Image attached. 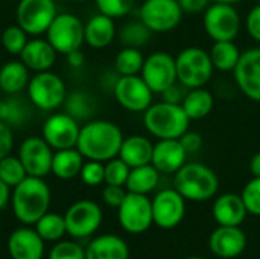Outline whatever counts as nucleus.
I'll list each match as a JSON object with an SVG mask.
<instances>
[{"label": "nucleus", "mask_w": 260, "mask_h": 259, "mask_svg": "<svg viewBox=\"0 0 260 259\" xmlns=\"http://www.w3.org/2000/svg\"><path fill=\"white\" fill-rule=\"evenodd\" d=\"M123 137L122 130L111 121H88L81 127L76 148L84 159L105 163L119 156Z\"/></svg>", "instance_id": "f257e3e1"}, {"label": "nucleus", "mask_w": 260, "mask_h": 259, "mask_svg": "<svg viewBox=\"0 0 260 259\" xmlns=\"http://www.w3.org/2000/svg\"><path fill=\"white\" fill-rule=\"evenodd\" d=\"M50 188L40 177L27 176L12 188L11 206L15 218L24 226H34L50 208Z\"/></svg>", "instance_id": "f03ea898"}, {"label": "nucleus", "mask_w": 260, "mask_h": 259, "mask_svg": "<svg viewBox=\"0 0 260 259\" xmlns=\"http://www.w3.org/2000/svg\"><path fill=\"white\" fill-rule=\"evenodd\" d=\"M190 122L192 121L180 104H171L166 101L152 102L143 111V125L157 140L180 139L190 128Z\"/></svg>", "instance_id": "7ed1b4c3"}, {"label": "nucleus", "mask_w": 260, "mask_h": 259, "mask_svg": "<svg viewBox=\"0 0 260 259\" xmlns=\"http://www.w3.org/2000/svg\"><path fill=\"white\" fill-rule=\"evenodd\" d=\"M174 176V188L187 202H207L218 194L219 179L204 163L186 162Z\"/></svg>", "instance_id": "20e7f679"}, {"label": "nucleus", "mask_w": 260, "mask_h": 259, "mask_svg": "<svg viewBox=\"0 0 260 259\" xmlns=\"http://www.w3.org/2000/svg\"><path fill=\"white\" fill-rule=\"evenodd\" d=\"M175 66L177 79L187 90L206 87L215 72L209 50L198 46H189L180 50L175 56Z\"/></svg>", "instance_id": "39448f33"}, {"label": "nucleus", "mask_w": 260, "mask_h": 259, "mask_svg": "<svg viewBox=\"0 0 260 259\" xmlns=\"http://www.w3.org/2000/svg\"><path fill=\"white\" fill-rule=\"evenodd\" d=\"M203 26L213 41H235L242 27V18L235 5L212 2L203 12Z\"/></svg>", "instance_id": "423d86ee"}, {"label": "nucleus", "mask_w": 260, "mask_h": 259, "mask_svg": "<svg viewBox=\"0 0 260 259\" xmlns=\"http://www.w3.org/2000/svg\"><path fill=\"white\" fill-rule=\"evenodd\" d=\"M27 99L43 111H53L64 104L67 96L66 82L56 73L46 70L37 72L26 87Z\"/></svg>", "instance_id": "0eeeda50"}, {"label": "nucleus", "mask_w": 260, "mask_h": 259, "mask_svg": "<svg viewBox=\"0 0 260 259\" xmlns=\"http://www.w3.org/2000/svg\"><path fill=\"white\" fill-rule=\"evenodd\" d=\"M183 15L178 0H143L139 8V18L152 34H166L177 29Z\"/></svg>", "instance_id": "6e6552de"}, {"label": "nucleus", "mask_w": 260, "mask_h": 259, "mask_svg": "<svg viewBox=\"0 0 260 259\" xmlns=\"http://www.w3.org/2000/svg\"><path fill=\"white\" fill-rule=\"evenodd\" d=\"M46 35H47V41L53 46V49L62 55L81 49V46L85 43L84 23L81 21L79 17L70 12L56 14Z\"/></svg>", "instance_id": "1a4fd4ad"}, {"label": "nucleus", "mask_w": 260, "mask_h": 259, "mask_svg": "<svg viewBox=\"0 0 260 259\" xmlns=\"http://www.w3.org/2000/svg\"><path fill=\"white\" fill-rule=\"evenodd\" d=\"M56 14L53 0H20L15 9V20L27 35L38 37L47 32Z\"/></svg>", "instance_id": "9d476101"}, {"label": "nucleus", "mask_w": 260, "mask_h": 259, "mask_svg": "<svg viewBox=\"0 0 260 259\" xmlns=\"http://www.w3.org/2000/svg\"><path fill=\"white\" fill-rule=\"evenodd\" d=\"M117 218L120 227L133 235L146 232L152 224V205L148 195L128 192L122 205L117 208Z\"/></svg>", "instance_id": "9b49d317"}, {"label": "nucleus", "mask_w": 260, "mask_h": 259, "mask_svg": "<svg viewBox=\"0 0 260 259\" xmlns=\"http://www.w3.org/2000/svg\"><path fill=\"white\" fill-rule=\"evenodd\" d=\"M104 214L93 200H78L64 214L66 231L72 238H88L101 227Z\"/></svg>", "instance_id": "f8f14e48"}, {"label": "nucleus", "mask_w": 260, "mask_h": 259, "mask_svg": "<svg viewBox=\"0 0 260 259\" xmlns=\"http://www.w3.org/2000/svg\"><path fill=\"white\" fill-rule=\"evenodd\" d=\"M140 76L154 92V95H161L168 87L178 82L175 58L163 50L152 52L145 58Z\"/></svg>", "instance_id": "ddd939ff"}, {"label": "nucleus", "mask_w": 260, "mask_h": 259, "mask_svg": "<svg viewBox=\"0 0 260 259\" xmlns=\"http://www.w3.org/2000/svg\"><path fill=\"white\" fill-rule=\"evenodd\" d=\"M113 95L120 107L133 113H143L154 102V92L140 75L119 76Z\"/></svg>", "instance_id": "4468645a"}, {"label": "nucleus", "mask_w": 260, "mask_h": 259, "mask_svg": "<svg viewBox=\"0 0 260 259\" xmlns=\"http://www.w3.org/2000/svg\"><path fill=\"white\" fill-rule=\"evenodd\" d=\"M186 202L175 188L157 192L151 200L154 224L165 231L175 229L186 215Z\"/></svg>", "instance_id": "2eb2a0df"}, {"label": "nucleus", "mask_w": 260, "mask_h": 259, "mask_svg": "<svg viewBox=\"0 0 260 259\" xmlns=\"http://www.w3.org/2000/svg\"><path fill=\"white\" fill-rule=\"evenodd\" d=\"M18 159L21 160L27 176L44 179L52 172L53 148L41 136H30L20 143Z\"/></svg>", "instance_id": "dca6fc26"}, {"label": "nucleus", "mask_w": 260, "mask_h": 259, "mask_svg": "<svg viewBox=\"0 0 260 259\" xmlns=\"http://www.w3.org/2000/svg\"><path fill=\"white\" fill-rule=\"evenodd\" d=\"M81 127L76 119L70 114L64 113H53L50 114L41 128V137L53 148V150H66L75 148L78 143Z\"/></svg>", "instance_id": "f3484780"}, {"label": "nucleus", "mask_w": 260, "mask_h": 259, "mask_svg": "<svg viewBox=\"0 0 260 259\" xmlns=\"http://www.w3.org/2000/svg\"><path fill=\"white\" fill-rule=\"evenodd\" d=\"M232 73L238 89L248 99L260 102V46L244 50Z\"/></svg>", "instance_id": "a211bd4d"}, {"label": "nucleus", "mask_w": 260, "mask_h": 259, "mask_svg": "<svg viewBox=\"0 0 260 259\" xmlns=\"http://www.w3.org/2000/svg\"><path fill=\"white\" fill-rule=\"evenodd\" d=\"M209 249L218 258H238L247 249V235L239 226H219L209 238Z\"/></svg>", "instance_id": "6ab92c4d"}, {"label": "nucleus", "mask_w": 260, "mask_h": 259, "mask_svg": "<svg viewBox=\"0 0 260 259\" xmlns=\"http://www.w3.org/2000/svg\"><path fill=\"white\" fill-rule=\"evenodd\" d=\"M187 156L180 139H161L154 143L151 163L160 174H175L187 162Z\"/></svg>", "instance_id": "aec40b11"}, {"label": "nucleus", "mask_w": 260, "mask_h": 259, "mask_svg": "<svg viewBox=\"0 0 260 259\" xmlns=\"http://www.w3.org/2000/svg\"><path fill=\"white\" fill-rule=\"evenodd\" d=\"M44 240L35 229H15L8 238V253L11 259H43Z\"/></svg>", "instance_id": "412c9836"}, {"label": "nucleus", "mask_w": 260, "mask_h": 259, "mask_svg": "<svg viewBox=\"0 0 260 259\" xmlns=\"http://www.w3.org/2000/svg\"><path fill=\"white\" fill-rule=\"evenodd\" d=\"M58 52L47 41V38H32L27 40L26 46L20 52L21 63L29 69L37 72L50 70L56 61Z\"/></svg>", "instance_id": "4be33fe9"}, {"label": "nucleus", "mask_w": 260, "mask_h": 259, "mask_svg": "<svg viewBox=\"0 0 260 259\" xmlns=\"http://www.w3.org/2000/svg\"><path fill=\"white\" fill-rule=\"evenodd\" d=\"M212 215L219 226H241L248 211L241 194L225 192L213 202Z\"/></svg>", "instance_id": "5701e85b"}, {"label": "nucleus", "mask_w": 260, "mask_h": 259, "mask_svg": "<svg viewBox=\"0 0 260 259\" xmlns=\"http://www.w3.org/2000/svg\"><path fill=\"white\" fill-rule=\"evenodd\" d=\"M114 18L105 14H94L84 24V41L93 49H105L116 38Z\"/></svg>", "instance_id": "b1692460"}, {"label": "nucleus", "mask_w": 260, "mask_h": 259, "mask_svg": "<svg viewBox=\"0 0 260 259\" xmlns=\"http://www.w3.org/2000/svg\"><path fill=\"white\" fill-rule=\"evenodd\" d=\"M152 151L154 143L149 137L142 134H133L128 137H123L119 156L129 168L148 165L152 160Z\"/></svg>", "instance_id": "393cba45"}, {"label": "nucleus", "mask_w": 260, "mask_h": 259, "mask_svg": "<svg viewBox=\"0 0 260 259\" xmlns=\"http://www.w3.org/2000/svg\"><path fill=\"white\" fill-rule=\"evenodd\" d=\"M85 259H129V247L117 235H101L87 246Z\"/></svg>", "instance_id": "a878e982"}, {"label": "nucleus", "mask_w": 260, "mask_h": 259, "mask_svg": "<svg viewBox=\"0 0 260 259\" xmlns=\"http://www.w3.org/2000/svg\"><path fill=\"white\" fill-rule=\"evenodd\" d=\"M181 107L190 121H200L213 111L215 96L206 87L189 89L181 101Z\"/></svg>", "instance_id": "bb28decb"}, {"label": "nucleus", "mask_w": 260, "mask_h": 259, "mask_svg": "<svg viewBox=\"0 0 260 259\" xmlns=\"http://www.w3.org/2000/svg\"><path fill=\"white\" fill-rule=\"evenodd\" d=\"M84 165V156L78 148H66L53 153L52 174L59 180H72L79 176Z\"/></svg>", "instance_id": "cd10ccee"}, {"label": "nucleus", "mask_w": 260, "mask_h": 259, "mask_svg": "<svg viewBox=\"0 0 260 259\" xmlns=\"http://www.w3.org/2000/svg\"><path fill=\"white\" fill-rule=\"evenodd\" d=\"M160 176L161 174L157 171V168L152 163L131 168L128 180L125 183V189L133 194L148 195L152 191H155V188L158 186Z\"/></svg>", "instance_id": "c85d7f7f"}, {"label": "nucleus", "mask_w": 260, "mask_h": 259, "mask_svg": "<svg viewBox=\"0 0 260 259\" xmlns=\"http://www.w3.org/2000/svg\"><path fill=\"white\" fill-rule=\"evenodd\" d=\"M30 119V105L18 95L0 99V121L11 128H20Z\"/></svg>", "instance_id": "c756f323"}, {"label": "nucleus", "mask_w": 260, "mask_h": 259, "mask_svg": "<svg viewBox=\"0 0 260 259\" xmlns=\"http://www.w3.org/2000/svg\"><path fill=\"white\" fill-rule=\"evenodd\" d=\"M29 69L20 61H8L0 67V89L8 95H18L29 84Z\"/></svg>", "instance_id": "7c9ffc66"}, {"label": "nucleus", "mask_w": 260, "mask_h": 259, "mask_svg": "<svg viewBox=\"0 0 260 259\" xmlns=\"http://www.w3.org/2000/svg\"><path fill=\"white\" fill-rule=\"evenodd\" d=\"M64 110L78 122H88L96 113L94 98L84 90H73L67 93L64 101Z\"/></svg>", "instance_id": "2f4dec72"}, {"label": "nucleus", "mask_w": 260, "mask_h": 259, "mask_svg": "<svg viewBox=\"0 0 260 259\" xmlns=\"http://www.w3.org/2000/svg\"><path fill=\"white\" fill-rule=\"evenodd\" d=\"M209 53L215 70L224 73L233 72L242 55L241 49L235 41H213Z\"/></svg>", "instance_id": "473e14b6"}, {"label": "nucleus", "mask_w": 260, "mask_h": 259, "mask_svg": "<svg viewBox=\"0 0 260 259\" xmlns=\"http://www.w3.org/2000/svg\"><path fill=\"white\" fill-rule=\"evenodd\" d=\"M151 37L152 32L146 27V24L140 18L126 21L119 31V40L123 47L142 49L151 41Z\"/></svg>", "instance_id": "72a5a7b5"}, {"label": "nucleus", "mask_w": 260, "mask_h": 259, "mask_svg": "<svg viewBox=\"0 0 260 259\" xmlns=\"http://www.w3.org/2000/svg\"><path fill=\"white\" fill-rule=\"evenodd\" d=\"M34 226H35L34 229L37 231V234L47 243H56L67 234L64 215H59L55 212L44 214Z\"/></svg>", "instance_id": "f704fd0d"}, {"label": "nucleus", "mask_w": 260, "mask_h": 259, "mask_svg": "<svg viewBox=\"0 0 260 259\" xmlns=\"http://www.w3.org/2000/svg\"><path fill=\"white\" fill-rule=\"evenodd\" d=\"M145 56L137 47H123L114 58V70L120 76L140 75Z\"/></svg>", "instance_id": "c9c22d12"}, {"label": "nucleus", "mask_w": 260, "mask_h": 259, "mask_svg": "<svg viewBox=\"0 0 260 259\" xmlns=\"http://www.w3.org/2000/svg\"><path fill=\"white\" fill-rule=\"evenodd\" d=\"M27 177V172L18 156H6L0 160V179L12 189Z\"/></svg>", "instance_id": "e433bc0d"}, {"label": "nucleus", "mask_w": 260, "mask_h": 259, "mask_svg": "<svg viewBox=\"0 0 260 259\" xmlns=\"http://www.w3.org/2000/svg\"><path fill=\"white\" fill-rule=\"evenodd\" d=\"M0 41H2L3 49L8 53L20 55V52L23 50V47L27 43V34L15 23V24L5 27V31L2 32V37H0Z\"/></svg>", "instance_id": "4c0bfd02"}, {"label": "nucleus", "mask_w": 260, "mask_h": 259, "mask_svg": "<svg viewBox=\"0 0 260 259\" xmlns=\"http://www.w3.org/2000/svg\"><path fill=\"white\" fill-rule=\"evenodd\" d=\"M129 171L131 168L120 157H114L105 162V185L125 186Z\"/></svg>", "instance_id": "58836bf2"}, {"label": "nucleus", "mask_w": 260, "mask_h": 259, "mask_svg": "<svg viewBox=\"0 0 260 259\" xmlns=\"http://www.w3.org/2000/svg\"><path fill=\"white\" fill-rule=\"evenodd\" d=\"M136 2L137 0H94L98 11L111 18H120L129 14Z\"/></svg>", "instance_id": "ea45409f"}, {"label": "nucleus", "mask_w": 260, "mask_h": 259, "mask_svg": "<svg viewBox=\"0 0 260 259\" xmlns=\"http://www.w3.org/2000/svg\"><path fill=\"white\" fill-rule=\"evenodd\" d=\"M242 202L251 215L260 217V177H253L241 192Z\"/></svg>", "instance_id": "a19ab883"}, {"label": "nucleus", "mask_w": 260, "mask_h": 259, "mask_svg": "<svg viewBox=\"0 0 260 259\" xmlns=\"http://www.w3.org/2000/svg\"><path fill=\"white\" fill-rule=\"evenodd\" d=\"M81 180L87 186H99L105 183V165L104 162L98 160H87L82 165V169L79 172Z\"/></svg>", "instance_id": "79ce46f5"}, {"label": "nucleus", "mask_w": 260, "mask_h": 259, "mask_svg": "<svg viewBox=\"0 0 260 259\" xmlns=\"http://www.w3.org/2000/svg\"><path fill=\"white\" fill-rule=\"evenodd\" d=\"M49 259H85V249L75 241H56L49 252Z\"/></svg>", "instance_id": "37998d69"}, {"label": "nucleus", "mask_w": 260, "mask_h": 259, "mask_svg": "<svg viewBox=\"0 0 260 259\" xmlns=\"http://www.w3.org/2000/svg\"><path fill=\"white\" fill-rule=\"evenodd\" d=\"M128 191L125 189V186H114V185H107L102 191V200L107 206L117 209L122 202L125 200Z\"/></svg>", "instance_id": "c03bdc74"}, {"label": "nucleus", "mask_w": 260, "mask_h": 259, "mask_svg": "<svg viewBox=\"0 0 260 259\" xmlns=\"http://www.w3.org/2000/svg\"><path fill=\"white\" fill-rule=\"evenodd\" d=\"M245 29L248 35L260 44V3L254 5L245 17Z\"/></svg>", "instance_id": "a18cd8bd"}, {"label": "nucleus", "mask_w": 260, "mask_h": 259, "mask_svg": "<svg viewBox=\"0 0 260 259\" xmlns=\"http://www.w3.org/2000/svg\"><path fill=\"white\" fill-rule=\"evenodd\" d=\"M12 147H14L12 128L0 121V160L11 154Z\"/></svg>", "instance_id": "49530a36"}, {"label": "nucleus", "mask_w": 260, "mask_h": 259, "mask_svg": "<svg viewBox=\"0 0 260 259\" xmlns=\"http://www.w3.org/2000/svg\"><path fill=\"white\" fill-rule=\"evenodd\" d=\"M180 142L184 147V150L187 151V154L198 153L201 150V147H203V137H201V134L197 133V131H190V130H187L180 137Z\"/></svg>", "instance_id": "de8ad7c7"}, {"label": "nucleus", "mask_w": 260, "mask_h": 259, "mask_svg": "<svg viewBox=\"0 0 260 259\" xmlns=\"http://www.w3.org/2000/svg\"><path fill=\"white\" fill-rule=\"evenodd\" d=\"M187 89L183 87L180 82H175L174 85L168 87L163 93H161V101H166V102H171V104H180L181 105V101L186 95Z\"/></svg>", "instance_id": "09e8293b"}, {"label": "nucleus", "mask_w": 260, "mask_h": 259, "mask_svg": "<svg viewBox=\"0 0 260 259\" xmlns=\"http://www.w3.org/2000/svg\"><path fill=\"white\" fill-rule=\"evenodd\" d=\"M178 3L184 14L195 15V14H203L212 3V0H178Z\"/></svg>", "instance_id": "8fccbe9b"}, {"label": "nucleus", "mask_w": 260, "mask_h": 259, "mask_svg": "<svg viewBox=\"0 0 260 259\" xmlns=\"http://www.w3.org/2000/svg\"><path fill=\"white\" fill-rule=\"evenodd\" d=\"M67 58V64L72 67V69H81L85 63V55L82 53L81 49H76V50H72L70 53L66 55Z\"/></svg>", "instance_id": "3c124183"}, {"label": "nucleus", "mask_w": 260, "mask_h": 259, "mask_svg": "<svg viewBox=\"0 0 260 259\" xmlns=\"http://www.w3.org/2000/svg\"><path fill=\"white\" fill-rule=\"evenodd\" d=\"M119 76H120V75H119L116 70L105 72V73H104V76H102V79H101L102 87H104L105 90H111V92H113V89H114V85H116V82H117Z\"/></svg>", "instance_id": "603ef678"}, {"label": "nucleus", "mask_w": 260, "mask_h": 259, "mask_svg": "<svg viewBox=\"0 0 260 259\" xmlns=\"http://www.w3.org/2000/svg\"><path fill=\"white\" fill-rule=\"evenodd\" d=\"M11 202V188L0 179V211L8 206Z\"/></svg>", "instance_id": "864d4df0"}, {"label": "nucleus", "mask_w": 260, "mask_h": 259, "mask_svg": "<svg viewBox=\"0 0 260 259\" xmlns=\"http://www.w3.org/2000/svg\"><path fill=\"white\" fill-rule=\"evenodd\" d=\"M250 171L253 177H260V151L250 159Z\"/></svg>", "instance_id": "5fc2aeb1"}, {"label": "nucleus", "mask_w": 260, "mask_h": 259, "mask_svg": "<svg viewBox=\"0 0 260 259\" xmlns=\"http://www.w3.org/2000/svg\"><path fill=\"white\" fill-rule=\"evenodd\" d=\"M212 2H219V3H230V5H238L244 0H212Z\"/></svg>", "instance_id": "6e6d98bb"}, {"label": "nucleus", "mask_w": 260, "mask_h": 259, "mask_svg": "<svg viewBox=\"0 0 260 259\" xmlns=\"http://www.w3.org/2000/svg\"><path fill=\"white\" fill-rule=\"evenodd\" d=\"M186 259H206V258H201V256H189V258Z\"/></svg>", "instance_id": "4d7b16f0"}, {"label": "nucleus", "mask_w": 260, "mask_h": 259, "mask_svg": "<svg viewBox=\"0 0 260 259\" xmlns=\"http://www.w3.org/2000/svg\"><path fill=\"white\" fill-rule=\"evenodd\" d=\"M75 2H85V0H75Z\"/></svg>", "instance_id": "13d9d810"}, {"label": "nucleus", "mask_w": 260, "mask_h": 259, "mask_svg": "<svg viewBox=\"0 0 260 259\" xmlns=\"http://www.w3.org/2000/svg\"><path fill=\"white\" fill-rule=\"evenodd\" d=\"M259 3H260V0H259Z\"/></svg>", "instance_id": "bf43d9fd"}, {"label": "nucleus", "mask_w": 260, "mask_h": 259, "mask_svg": "<svg viewBox=\"0 0 260 259\" xmlns=\"http://www.w3.org/2000/svg\"><path fill=\"white\" fill-rule=\"evenodd\" d=\"M9 259H11V258H9Z\"/></svg>", "instance_id": "052dcab7"}]
</instances>
